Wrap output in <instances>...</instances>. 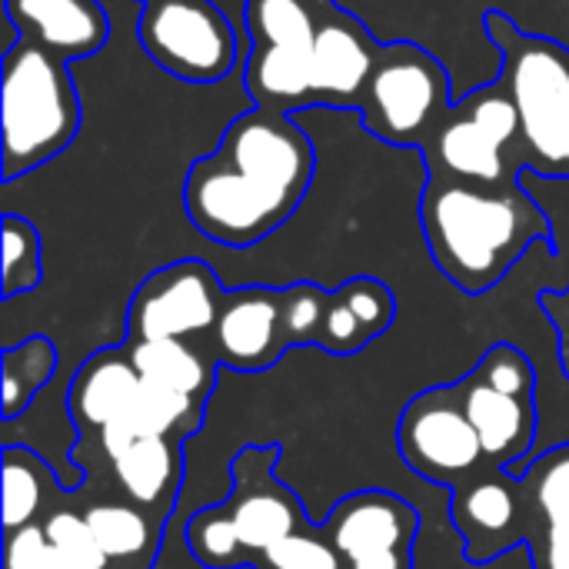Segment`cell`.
Returning a JSON list of instances; mask_svg holds the SVG:
<instances>
[{"label":"cell","instance_id":"24","mask_svg":"<svg viewBox=\"0 0 569 569\" xmlns=\"http://www.w3.org/2000/svg\"><path fill=\"white\" fill-rule=\"evenodd\" d=\"M3 297H17L23 290H33L40 283V237L37 230L17 217L7 213L3 217Z\"/></svg>","mask_w":569,"mask_h":569},{"label":"cell","instance_id":"25","mask_svg":"<svg viewBox=\"0 0 569 569\" xmlns=\"http://www.w3.org/2000/svg\"><path fill=\"white\" fill-rule=\"evenodd\" d=\"M43 533L50 540V550L60 569H110V557L97 543L87 517H77L67 510L50 513L43 520Z\"/></svg>","mask_w":569,"mask_h":569},{"label":"cell","instance_id":"28","mask_svg":"<svg viewBox=\"0 0 569 569\" xmlns=\"http://www.w3.org/2000/svg\"><path fill=\"white\" fill-rule=\"evenodd\" d=\"M337 293H340L343 303L353 310V317H357V323L363 327L367 340L380 337V333L390 327V320H393V297H390V290H387L380 280L357 277V280L343 283Z\"/></svg>","mask_w":569,"mask_h":569},{"label":"cell","instance_id":"5","mask_svg":"<svg viewBox=\"0 0 569 569\" xmlns=\"http://www.w3.org/2000/svg\"><path fill=\"white\" fill-rule=\"evenodd\" d=\"M253 53L247 90L263 107H297L313 97L317 17L307 0H247Z\"/></svg>","mask_w":569,"mask_h":569},{"label":"cell","instance_id":"17","mask_svg":"<svg viewBox=\"0 0 569 569\" xmlns=\"http://www.w3.org/2000/svg\"><path fill=\"white\" fill-rule=\"evenodd\" d=\"M190 420H197V403L190 393H180V390H170L140 377V387L130 407L123 410V417L100 430V447L110 460H117L133 440L173 437Z\"/></svg>","mask_w":569,"mask_h":569},{"label":"cell","instance_id":"19","mask_svg":"<svg viewBox=\"0 0 569 569\" xmlns=\"http://www.w3.org/2000/svg\"><path fill=\"white\" fill-rule=\"evenodd\" d=\"M223 513L233 527L240 553H263L283 537L297 533V507L277 487H253L243 497L237 493V500L223 507Z\"/></svg>","mask_w":569,"mask_h":569},{"label":"cell","instance_id":"3","mask_svg":"<svg viewBox=\"0 0 569 569\" xmlns=\"http://www.w3.org/2000/svg\"><path fill=\"white\" fill-rule=\"evenodd\" d=\"M80 127V100L67 73V60L17 40L3 53L0 130L3 180H13L57 157Z\"/></svg>","mask_w":569,"mask_h":569},{"label":"cell","instance_id":"22","mask_svg":"<svg viewBox=\"0 0 569 569\" xmlns=\"http://www.w3.org/2000/svg\"><path fill=\"white\" fill-rule=\"evenodd\" d=\"M57 350L47 337H30L3 353V417L13 420L53 377Z\"/></svg>","mask_w":569,"mask_h":569},{"label":"cell","instance_id":"36","mask_svg":"<svg viewBox=\"0 0 569 569\" xmlns=\"http://www.w3.org/2000/svg\"><path fill=\"white\" fill-rule=\"evenodd\" d=\"M563 303H567V307H569V293H567V297H563Z\"/></svg>","mask_w":569,"mask_h":569},{"label":"cell","instance_id":"26","mask_svg":"<svg viewBox=\"0 0 569 569\" xmlns=\"http://www.w3.org/2000/svg\"><path fill=\"white\" fill-rule=\"evenodd\" d=\"M330 297L313 283H297L280 293V317H283V340L287 343H310L320 340L323 317Z\"/></svg>","mask_w":569,"mask_h":569},{"label":"cell","instance_id":"9","mask_svg":"<svg viewBox=\"0 0 569 569\" xmlns=\"http://www.w3.org/2000/svg\"><path fill=\"white\" fill-rule=\"evenodd\" d=\"M400 450L417 473L433 480L467 477L483 460L480 437L463 413L457 387L430 390L407 407L400 423Z\"/></svg>","mask_w":569,"mask_h":569},{"label":"cell","instance_id":"16","mask_svg":"<svg viewBox=\"0 0 569 569\" xmlns=\"http://www.w3.org/2000/svg\"><path fill=\"white\" fill-rule=\"evenodd\" d=\"M137 387H140V373H137L130 353L103 350V353L90 357L80 367V373L73 377L70 417L77 420V427L100 433L107 423L123 417Z\"/></svg>","mask_w":569,"mask_h":569},{"label":"cell","instance_id":"15","mask_svg":"<svg viewBox=\"0 0 569 569\" xmlns=\"http://www.w3.org/2000/svg\"><path fill=\"white\" fill-rule=\"evenodd\" d=\"M377 50L353 20H327L313 43V97L323 103L357 100L377 67Z\"/></svg>","mask_w":569,"mask_h":569},{"label":"cell","instance_id":"31","mask_svg":"<svg viewBox=\"0 0 569 569\" xmlns=\"http://www.w3.org/2000/svg\"><path fill=\"white\" fill-rule=\"evenodd\" d=\"M537 507L550 530H569V447L550 453L537 477Z\"/></svg>","mask_w":569,"mask_h":569},{"label":"cell","instance_id":"33","mask_svg":"<svg viewBox=\"0 0 569 569\" xmlns=\"http://www.w3.org/2000/svg\"><path fill=\"white\" fill-rule=\"evenodd\" d=\"M3 569H60L53 550H50V540L43 533V527L27 523V527L7 533V543H3Z\"/></svg>","mask_w":569,"mask_h":569},{"label":"cell","instance_id":"27","mask_svg":"<svg viewBox=\"0 0 569 569\" xmlns=\"http://www.w3.org/2000/svg\"><path fill=\"white\" fill-rule=\"evenodd\" d=\"M513 497L497 483H477L457 503V517L467 533H500L513 523Z\"/></svg>","mask_w":569,"mask_h":569},{"label":"cell","instance_id":"20","mask_svg":"<svg viewBox=\"0 0 569 569\" xmlns=\"http://www.w3.org/2000/svg\"><path fill=\"white\" fill-rule=\"evenodd\" d=\"M87 523L113 563H133V569H147L157 550V527L137 510L123 503H97L87 510Z\"/></svg>","mask_w":569,"mask_h":569},{"label":"cell","instance_id":"11","mask_svg":"<svg viewBox=\"0 0 569 569\" xmlns=\"http://www.w3.org/2000/svg\"><path fill=\"white\" fill-rule=\"evenodd\" d=\"M3 7L23 40L60 60H83L110 37V20L97 0H3Z\"/></svg>","mask_w":569,"mask_h":569},{"label":"cell","instance_id":"35","mask_svg":"<svg viewBox=\"0 0 569 569\" xmlns=\"http://www.w3.org/2000/svg\"><path fill=\"white\" fill-rule=\"evenodd\" d=\"M350 569H410V557L407 553H373V557L350 563Z\"/></svg>","mask_w":569,"mask_h":569},{"label":"cell","instance_id":"29","mask_svg":"<svg viewBox=\"0 0 569 569\" xmlns=\"http://www.w3.org/2000/svg\"><path fill=\"white\" fill-rule=\"evenodd\" d=\"M190 547L207 567H233L240 560V543L223 510H203L190 523Z\"/></svg>","mask_w":569,"mask_h":569},{"label":"cell","instance_id":"2","mask_svg":"<svg viewBox=\"0 0 569 569\" xmlns=\"http://www.w3.org/2000/svg\"><path fill=\"white\" fill-rule=\"evenodd\" d=\"M420 220L437 267L467 293L490 290L533 240L550 233L543 210L520 193L460 183L430 187Z\"/></svg>","mask_w":569,"mask_h":569},{"label":"cell","instance_id":"23","mask_svg":"<svg viewBox=\"0 0 569 569\" xmlns=\"http://www.w3.org/2000/svg\"><path fill=\"white\" fill-rule=\"evenodd\" d=\"M43 500H47L43 463L23 447H7L3 450V530L10 533L33 523Z\"/></svg>","mask_w":569,"mask_h":569},{"label":"cell","instance_id":"4","mask_svg":"<svg viewBox=\"0 0 569 569\" xmlns=\"http://www.w3.org/2000/svg\"><path fill=\"white\" fill-rule=\"evenodd\" d=\"M490 33L510 53L507 80L520 113V133L550 170H569V57L543 37H523L500 13L487 17Z\"/></svg>","mask_w":569,"mask_h":569},{"label":"cell","instance_id":"7","mask_svg":"<svg viewBox=\"0 0 569 569\" xmlns=\"http://www.w3.org/2000/svg\"><path fill=\"white\" fill-rule=\"evenodd\" d=\"M447 103V73L420 47L400 43L377 57L367 83V127L390 143H417Z\"/></svg>","mask_w":569,"mask_h":569},{"label":"cell","instance_id":"32","mask_svg":"<svg viewBox=\"0 0 569 569\" xmlns=\"http://www.w3.org/2000/svg\"><path fill=\"white\" fill-rule=\"evenodd\" d=\"M263 560L270 569H340V550L333 543L290 533L270 550H263Z\"/></svg>","mask_w":569,"mask_h":569},{"label":"cell","instance_id":"1","mask_svg":"<svg viewBox=\"0 0 569 569\" xmlns=\"http://www.w3.org/2000/svg\"><path fill=\"white\" fill-rule=\"evenodd\" d=\"M313 177L303 127L270 107L237 117L217 153L193 163L183 203L200 233L223 247H253L300 207Z\"/></svg>","mask_w":569,"mask_h":569},{"label":"cell","instance_id":"8","mask_svg":"<svg viewBox=\"0 0 569 569\" xmlns=\"http://www.w3.org/2000/svg\"><path fill=\"white\" fill-rule=\"evenodd\" d=\"M220 283L200 260H180L137 290L130 303V333L137 340H187L217 327Z\"/></svg>","mask_w":569,"mask_h":569},{"label":"cell","instance_id":"13","mask_svg":"<svg viewBox=\"0 0 569 569\" xmlns=\"http://www.w3.org/2000/svg\"><path fill=\"white\" fill-rule=\"evenodd\" d=\"M417 530L413 510L390 493H357L330 517L333 547L347 563L373 553H407Z\"/></svg>","mask_w":569,"mask_h":569},{"label":"cell","instance_id":"34","mask_svg":"<svg viewBox=\"0 0 569 569\" xmlns=\"http://www.w3.org/2000/svg\"><path fill=\"white\" fill-rule=\"evenodd\" d=\"M543 569H569V530H550L547 550H543Z\"/></svg>","mask_w":569,"mask_h":569},{"label":"cell","instance_id":"18","mask_svg":"<svg viewBox=\"0 0 569 569\" xmlns=\"http://www.w3.org/2000/svg\"><path fill=\"white\" fill-rule=\"evenodd\" d=\"M113 473L127 500L137 507H160L170 510L173 490L180 480V450L170 437H143L133 440L117 460Z\"/></svg>","mask_w":569,"mask_h":569},{"label":"cell","instance_id":"21","mask_svg":"<svg viewBox=\"0 0 569 569\" xmlns=\"http://www.w3.org/2000/svg\"><path fill=\"white\" fill-rule=\"evenodd\" d=\"M130 360L143 380H153L160 387L200 397L210 387V367L207 360L187 347V340L163 337V340H137L130 347Z\"/></svg>","mask_w":569,"mask_h":569},{"label":"cell","instance_id":"6","mask_svg":"<svg viewBox=\"0 0 569 569\" xmlns=\"http://www.w3.org/2000/svg\"><path fill=\"white\" fill-rule=\"evenodd\" d=\"M140 40L167 73L190 83H217L237 63L233 27L210 0H147Z\"/></svg>","mask_w":569,"mask_h":569},{"label":"cell","instance_id":"10","mask_svg":"<svg viewBox=\"0 0 569 569\" xmlns=\"http://www.w3.org/2000/svg\"><path fill=\"white\" fill-rule=\"evenodd\" d=\"M520 133V113L510 93L483 90L460 103L437 133L440 163L467 180L497 183L503 177V147Z\"/></svg>","mask_w":569,"mask_h":569},{"label":"cell","instance_id":"30","mask_svg":"<svg viewBox=\"0 0 569 569\" xmlns=\"http://www.w3.org/2000/svg\"><path fill=\"white\" fill-rule=\"evenodd\" d=\"M473 373L483 377L490 387L510 393V397L533 400V383H537V377H533L530 360H527L517 347H507V343L493 347V350L480 360V367H477Z\"/></svg>","mask_w":569,"mask_h":569},{"label":"cell","instance_id":"12","mask_svg":"<svg viewBox=\"0 0 569 569\" xmlns=\"http://www.w3.org/2000/svg\"><path fill=\"white\" fill-rule=\"evenodd\" d=\"M287 347L280 293L250 287L233 293L217 317V350L220 360L237 370H263Z\"/></svg>","mask_w":569,"mask_h":569},{"label":"cell","instance_id":"14","mask_svg":"<svg viewBox=\"0 0 569 569\" xmlns=\"http://www.w3.org/2000/svg\"><path fill=\"white\" fill-rule=\"evenodd\" d=\"M457 393H460L463 413L470 417V423L480 437L483 460H493L503 470H517L513 463H520V457L527 453V447L533 443V433H537L533 400L510 397V393L490 387L477 373H470L457 387Z\"/></svg>","mask_w":569,"mask_h":569}]
</instances>
